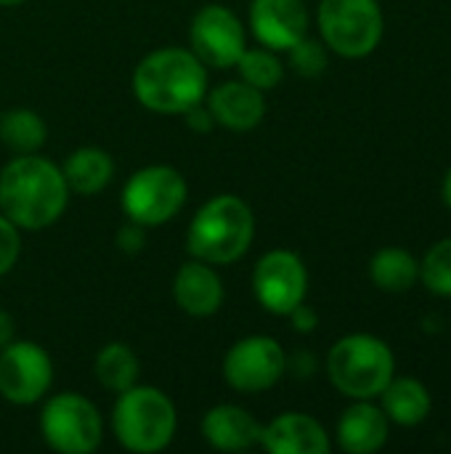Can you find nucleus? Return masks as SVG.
I'll return each instance as SVG.
<instances>
[{"label":"nucleus","instance_id":"nucleus-5","mask_svg":"<svg viewBox=\"0 0 451 454\" xmlns=\"http://www.w3.org/2000/svg\"><path fill=\"white\" fill-rule=\"evenodd\" d=\"M393 370L396 359L388 343L364 333L340 338L327 356V375L332 386L351 399L380 396L393 380Z\"/></svg>","mask_w":451,"mask_h":454},{"label":"nucleus","instance_id":"nucleus-26","mask_svg":"<svg viewBox=\"0 0 451 454\" xmlns=\"http://www.w3.org/2000/svg\"><path fill=\"white\" fill-rule=\"evenodd\" d=\"M290 64L303 77H319L327 69V45L311 37H300L290 48Z\"/></svg>","mask_w":451,"mask_h":454},{"label":"nucleus","instance_id":"nucleus-4","mask_svg":"<svg viewBox=\"0 0 451 454\" xmlns=\"http://www.w3.org/2000/svg\"><path fill=\"white\" fill-rule=\"evenodd\" d=\"M112 412V431L117 442L136 454L162 452L178 428L175 404L154 386H130L117 394Z\"/></svg>","mask_w":451,"mask_h":454},{"label":"nucleus","instance_id":"nucleus-20","mask_svg":"<svg viewBox=\"0 0 451 454\" xmlns=\"http://www.w3.org/2000/svg\"><path fill=\"white\" fill-rule=\"evenodd\" d=\"M380 396L385 418L399 426H420L431 415V394L415 378H393Z\"/></svg>","mask_w":451,"mask_h":454},{"label":"nucleus","instance_id":"nucleus-21","mask_svg":"<svg viewBox=\"0 0 451 454\" xmlns=\"http://www.w3.org/2000/svg\"><path fill=\"white\" fill-rule=\"evenodd\" d=\"M369 277L385 293H407L420 279V263L409 250L385 247L369 261Z\"/></svg>","mask_w":451,"mask_h":454},{"label":"nucleus","instance_id":"nucleus-25","mask_svg":"<svg viewBox=\"0 0 451 454\" xmlns=\"http://www.w3.org/2000/svg\"><path fill=\"white\" fill-rule=\"evenodd\" d=\"M423 285L441 298H451V237L436 242L420 263Z\"/></svg>","mask_w":451,"mask_h":454},{"label":"nucleus","instance_id":"nucleus-15","mask_svg":"<svg viewBox=\"0 0 451 454\" xmlns=\"http://www.w3.org/2000/svg\"><path fill=\"white\" fill-rule=\"evenodd\" d=\"M260 444L271 454H327L330 436L319 420L300 412H287L263 426Z\"/></svg>","mask_w":451,"mask_h":454},{"label":"nucleus","instance_id":"nucleus-19","mask_svg":"<svg viewBox=\"0 0 451 454\" xmlns=\"http://www.w3.org/2000/svg\"><path fill=\"white\" fill-rule=\"evenodd\" d=\"M61 173H64V181H66L69 192H74V194H98L112 181L114 162H112L109 152H104L98 146H80L66 157Z\"/></svg>","mask_w":451,"mask_h":454},{"label":"nucleus","instance_id":"nucleus-16","mask_svg":"<svg viewBox=\"0 0 451 454\" xmlns=\"http://www.w3.org/2000/svg\"><path fill=\"white\" fill-rule=\"evenodd\" d=\"M173 298L189 317H213L223 303V282L210 263L194 258L178 269L173 279Z\"/></svg>","mask_w":451,"mask_h":454},{"label":"nucleus","instance_id":"nucleus-8","mask_svg":"<svg viewBox=\"0 0 451 454\" xmlns=\"http://www.w3.org/2000/svg\"><path fill=\"white\" fill-rule=\"evenodd\" d=\"M186 178L170 165H149L130 176L122 189V213L141 226L167 223L186 202Z\"/></svg>","mask_w":451,"mask_h":454},{"label":"nucleus","instance_id":"nucleus-23","mask_svg":"<svg viewBox=\"0 0 451 454\" xmlns=\"http://www.w3.org/2000/svg\"><path fill=\"white\" fill-rule=\"evenodd\" d=\"M0 138L13 154H35L45 144L48 128L37 112L11 109L0 120Z\"/></svg>","mask_w":451,"mask_h":454},{"label":"nucleus","instance_id":"nucleus-2","mask_svg":"<svg viewBox=\"0 0 451 454\" xmlns=\"http://www.w3.org/2000/svg\"><path fill=\"white\" fill-rule=\"evenodd\" d=\"M136 98L157 114H183L207 96V67L191 48H159L133 72Z\"/></svg>","mask_w":451,"mask_h":454},{"label":"nucleus","instance_id":"nucleus-28","mask_svg":"<svg viewBox=\"0 0 451 454\" xmlns=\"http://www.w3.org/2000/svg\"><path fill=\"white\" fill-rule=\"evenodd\" d=\"M144 229L146 226H141V223H136V221L128 218V223H122L120 231H117V247L122 253H130V255L138 253L144 247V242H146V231Z\"/></svg>","mask_w":451,"mask_h":454},{"label":"nucleus","instance_id":"nucleus-1","mask_svg":"<svg viewBox=\"0 0 451 454\" xmlns=\"http://www.w3.org/2000/svg\"><path fill=\"white\" fill-rule=\"evenodd\" d=\"M69 202L61 168L40 154H16L0 170V213L24 231L53 226Z\"/></svg>","mask_w":451,"mask_h":454},{"label":"nucleus","instance_id":"nucleus-22","mask_svg":"<svg viewBox=\"0 0 451 454\" xmlns=\"http://www.w3.org/2000/svg\"><path fill=\"white\" fill-rule=\"evenodd\" d=\"M93 370H96L98 383L106 391L122 394L130 386H136L138 372H141V364H138V356H136V351L130 346H125V343H106L98 351Z\"/></svg>","mask_w":451,"mask_h":454},{"label":"nucleus","instance_id":"nucleus-33","mask_svg":"<svg viewBox=\"0 0 451 454\" xmlns=\"http://www.w3.org/2000/svg\"><path fill=\"white\" fill-rule=\"evenodd\" d=\"M24 0H0V5H5V8H11V5H21Z\"/></svg>","mask_w":451,"mask_h":454},{"label":"nucleus","instance_id":"nucleus-3","mask_svg":"<svg viewBox=\"0 0 451 454\" xmlns=\"http://www.w3.org/2000/svg\"><path fill=\"white\" fill-rule=\"evenodd\" d=\"M255 237V215L237 194H218L207 200L186 231V247L194 258L215 266L242 258Z\"/></svg>","mask_w":451,"mask_h":454},{"label":"nucleus","instance_id":"nucleus-18","mask_svg":"<svg viewBox=\"0 0 451 454\" xmlns=\"http://www.w3.org/2000/svg\"><path fill=\"white\" fill-rule=\"evenodd\" d=\"M388 442V418L383 410L359 399L348 407L338 423V444L348 454H372L383 450Z\"/></svg>","mask_w":451,"mask_h":454},{"label":"nucleus","instance_id":"nucleus-29","mask_svg":"<svg viewBox=\"0 0 451 454\" xmlns=\"http://www.w3.org/2000/svg\"><path fill=\"white\" fill-rule=\"evenodd\" d=\"M287 317H290V322H292V327H295L298 333H314L316 325H319L316 311H314L311 306H306V303H298Z\"/></svg>","mask_w":451,"mask_h":454},{"label":"nucleus","instance_id":"nucleus-12","mask_svg":"<svg viewBox=\"0 0 451 454\" xmlns=\"http://www.w3.org/2000/svg\"><path fill=\"white\" fill-rule=\"evenodd\" d=\"M253 290L266 311L276 317H287L298 303L306 301L308 293L306 263L292 250H271L255 266Z\"/></svg>","mask_w":451,"mask_h":454},{"label":"nucleus","instance_id":"nucleus-14","mask_svg":"<svg viewBox=\"0 0 451 454\" xmlns=\"http://www.w3.org/2000/svg\"><path fill=\"white\" fill-rule=\"evenodd\" d=\"M205 106L210 109L213 120L229 130H253L266 117L263 90L253 88L245 80L215 85L213 90H207Z\"/></svg>","mask_w":451,"mask_h":454},{"label":"nucleus","instance_id":"nucleus-31","mask_svg":"<svg viewBox=\"0 0 451 454\" xmlns=\"http://www.w3.org/2000/svg\"><path fill=\"white\" fill-rule=\"evenodd\" d=\"M13 333H16L13 317H11L5 309H0V348H3V346H8V343L13 340Z\"/></svg>","mask_w":451,"mask_h":454},{"label":"nucleus","instance_id":"nucleus-6","mask_svg":"<svg viewBox=\"0 0 451 454\" xmlns=\"http://www.w3.org/2000/svg\"><path fill=\"white\" fill-rule=\"evenodd\" d=\"M319 29L338 56L364 59L380 45L385 21L377 0H322Z\"/></svg>","mask_w":451,"mask_h":454},{"label":"nucleus","instance_id":"nucleus-7","mask_svg":"<svg viewBox=\"0 0 451 454\" xmlns=\"http://www.w3.org/2000/svg\"><path fill=\"white\" fill-rule=\"evenodd\" d=\"M40 434L61 454H90L101 447L104 420L93 402L80 394H56L40 412Z\"/></svg>","mask_w":451,"mask_h":454},{"label":"nucleus","instance_id":"nucleus-30","mask_svg":"<svg viewBox=\"0 0 451 454\" xmlns=\"http://www.w3.org/2000/svg\"><path fill=\"white\" fill-rule=\"evenodd\" d=\"M183 117H186V125L194 128V130H199V133H207V130L215 125V120H213V114H210V109L205 106V101L197 104V106H191V109H186Z\"/></svg>","mask_w":451,"mask_h":454},{"label":"nucleus","instance_id":"nucleus-32","mask_svg":"<svg viewBox=\"0 0 451 454\" xmlns=\"http://www.w3.org/2000/svg\"><path fill=\"white\" fill-rule=\"evenodd\" d=\"M441 194H444V202L451 207V170L444 176V186H441Z\"/></svg>","mask_w":451,"mask_h":454},{"label":"nucleus","instance_id":"nucleus-27","mask_svg":"<svg viewBox=\"0 0 451 454\" xmlns=\"http://www.w3.org/2000/svg\"><path fill=\"white\" fill-rule=\"evenodd\" d=\"M21 229L0 213V277L13 269L21 253Z\"/></svg>","mask_w":451,"mask_h":454},{"label":"nucleus","instance_id":"nucleus-17","mask_svg":"<svg viewBox=\"0 0 451 454\" xmlns=\"http://www.w3.org/2000/svg\"><path fill=\"white\" fill-rule=\"evenodd\" d=\"M263 426L237 404H218L202 418V436L221 452H242L260 444Z\"/></svg>","mask_w":451,"mask_h":454},{"label":"nucleus","instance_id":"nucleus-9","mask_svg":"<svg viewBox=\"0 0 451 454\" xmlns=\"http://www.w3.org/2000/svg\"><path fill=\"white\" fill-rule=\"evenodd\" d=\"M287 370L284 348L268 335H250L234 343L223 359V378L239 394H263Z\"/></svg>","mask_w":451,"mask_h":454},{"label":"nucleus","instance_id":"nucleus-11","mask_svg":"<svg viewBox=\"0 0 451 454\" xmlns=\"http://www.w3.org/2000/svg\"><path fill=\"white\" fill-rule=\"evenodd\" d=\"M191 51L205 67L229 69L237 67L239 56L245 53V27L239 16L218 3H210L197 11L189 29Z\"/></svg>","mask_w":451,"mask_h":454},{"label":"nucleus","instance_id":"nucleus-24","mask_svg":"<svg viewBox=\"0 0 451 454\" xmlns=\"http://www.w3.org/2000/svg\"><path fill=\"white\" fill-rule=\"evenodd\" d=\"M237 67H239L242 80L250 82L258 90H271L284 77V64L266 45H260V48H245V53L239 56Z\"/></svg>","mask_w":451,"mask_h":454},{"label":"nucleus","instance_id":"nucleus-13","mask_svg":"<svg viewBox=\"0 0 451 454\" xmlns=\"http://www.w3.org/2000/svg\"><path fill=\"white\" fill-rule=\"evenodd\" d=\"M250 29L255 40L271 51H290L308 32L303 0H253Z\"/></svg>","mask_w":451,"mask_h":454},{"label":"nucleus","instance_id":"nucleus-10","mask_svg":"<svg viewBox=\"0 0 451 454\" xmlns=\"http://www.w3.org/2000/svg\"><path fill=\"white\" fill-rule=\"evenodd\" d=\"M53 383L48 351L32 340H11L0 348V396L11 404L40 402Z\"/></svg>","mask_w":451,"mask_h":454}]
</instances>
